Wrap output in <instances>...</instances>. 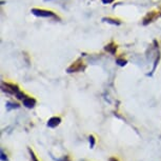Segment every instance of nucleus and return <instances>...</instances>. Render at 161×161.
Returning a JSON list of instances; mask_svg holds the SVG:
<instances>
[{
  "label": "nucleus",
  "mask_w": 161,
  "mask_h": 161,
  "mask_svg": "<svg viewBox=\"0 0 161 161\" xmlns=\"http://www.w3.org/2000/svg\"><path fill=\"white\" fill-rule=\"evenodd\" d=\"M23 104L25 105L26 107H28V109H32V107H35V104H36V100L33 98H24L23 99Z\"/></svg>",
  "instance_id": "4"
},
{
  "label": "nucleus",
  "mask_w": 161,
  "mask_h": 161,
  "mask_svg": "<svg viewBox=\"0 0 161 161\" xmlns=\"http://www.w3.org/2000/svg\"><path fill=\"white\" fill-rule=\"evenodd\" d=\"M116 62H117V64L120 65V67H124V65L126 64V60H123V59H121V58L117 59Z\"/></svg>",
  "instance_id": "8"
},
{
  "label": "nucleus",
  "mask_w": 161,
  "mask_h": 161,
  "mask_svg": "<svg viewBox=\"0 0 161 161\" xmlns=\"http://www.w3.org/2000/svg\"><path fill=\"white\" fill-rule=\"evenodd\" d=\"M6 107H8V110L10 111V110H12V109H17V107H18V104H14V103L8 102V103H6Z\"/></svg>",
  "instance_id": "9"
},
{
  "label": "nucleus",
  "mask_w": 161,
  "mask_h": 161,
  "mask_svg": "<svg viewBox=\"0 0 161 161\" xmlns=\"http://www.w3.org/2000/svg\"><path fill=\"white\" fill-rule=\"evenodd\" d=\"M90 145H91V147H94L95 145V139L93 136H90Z\"/></svg>",
  "instance_id": "12"
},
{
  "label": "nucleus",
  "mask_w": 161,
  "mask_h": 161,
  "mask_svg": "<svg viewBox=\"0 0 161 161\" xmlns=\"http://www.w3.org/2000/svg\"><path fill=\"white\" fill-rule=\"evenodd\" d=\"M114 0H102L103 3H111V2H113Z\"/></svg>",
  "instance_id": "15"
},
{
  "label": "nucleus",
  "mask_w": 161,
  "mask_h": 161,
  "mask_svg": "<svg viewBox=\"0 0 161 161\" xmlns=\"http://www.w3.org/2000/svg\"><path fill=\"white\" fill-rule=\"evenodd\" d=\"M61 122V119L59 117H53L48 121V127H56L59 123Z\"/></svg>",
  "instance_id": "3"
},
{
  "label": "nucleus",
  "mask_w": 161,
  "mask_h": 161,
  "mask_svg": "<svg viewBox=\"0 0 161 161\" xmlns=\"http://www.w3.org/2000/svg\"><path fill=\"white\" fill-rule=\"evenodd\" d=\"M155 18H156V14H155V12L150 13V14H147V15H146V17H145V18L143 19V24H144V25H146L147 23L152 22V21H153Z\"/></svg>",
  "instance_id": "6"
},
{
  "label": "nucleus",
  "mask_w": 161,
  "mask_h": 161,
  "mask_svg": "<svg viewBox=\"0 0 161 161\" xmlns=\"http://www.w3.org/2000/svg\"><path fill=\"white\" fill-rule=\"evenodd\" d=\"M102 20L104 21V22L114 24V25H119V24H120V21H119V20H116V19H112V18H103Z\"/></svg>",
  "instance_id": "7"
},
{
  "label": "nucleus",
  "mask_w": 161,
  "mask_h": 161,
  "mask_svg": "<svg viewBox=\"0 0 161 161\" xmlns=\"http://www.w3.org/2000/svg\"><path fill=\"white\" fill-rule=\"evenodd\" d=\"M110 161H118V160H117V159H115V158H112V159L110 160Z\"/></svg>",
  "instance_id": "16"
},
{
  "label": "nucleus",
  "mask_w": 161,
  "mask_h": 161,
  "mask_svg": "<svg viewBox=\"0 0 161 161\" xmlns=\"http://www.w3.org/2000/svg\"><path fill=\"white\" fill-rule=\"evenodd\" d=\"M104 50L107 51V53H111L112 55H115L116 51H117V45L115 44V43L111 42V43H109L107 45L104 46Z\"/></svg>",
  "instance_id": "5"
},
{
  "label": "nucleus",
  "mask_w": 161,
  "mask_h": 161,
  "mask_svg": "<svg viewBox=\"0 0 161 161\" xmlns=\"http://www.w3.org/2000/svg\"><path fill=\"white\" fill-rule=\"evenodd\" d=\"M82 61H81V59H78V60L76 61L75 63H73L72 65H71L70 67H67V73H74V72H79V71L83 70L84 67H82Z\"/></svg>",
  "instance_id": "2"
},
{
  "label": "nucleus",
  "mask_w": 161,
  "mask_h": 161,
  "mask_svg": "<svg viewBox=\"0 0 161 161\" xmlns=\"http://www.w3.org/2000/svg\"><path fill=\"white\" fill-rule=\"evenodd\" d=\"M16 96H17V98H18V99H22V100H23L24 98H25V96H24V94H23V93H21L20 91H19L18 93H17V94H16Z\"/></svg>",
  "instance_id": "11"
},
{
  "label": "nucleus",
  "mask_w": 161,
  "mask_h": 161,
  "mask_svg": "<svg viewBox=\"0 0 161 161\" xmlns=\"http://www.w3.org/2000/svg\"><path fill=\"white\" fill-rule=\"evenodd\" d=\"M1 160L2 161H8V158L5 157V155H4V153L1 151Z\"/></svg>",
  "instance_id": "13"
},
{
  "label": "nucleus",
  "mask_w": 161,
  "mask_h": 161,
  "mask_svg": "<svg viewBox=\"0 0 161 161\" xmlns=\"http://www.w3.org/2000/svg\"><path fill=\"white\" fill-rule=\"evenodd\" d=\"M159 59H160V56H158V58L155 60V63H154V67H153V70H152V73H151V75L153 74L154 72H155V70H156V67H157V63L159 62Z\"/></svg>",
  "instance_id": "10"
},
{
  "label": "nucleus",
  "mask_w": 161,
  "mask_h": 161,
  "mask_svg": "<svg viewBox=\"0 0 161 161\" xmlns=\"http://www.w3.org/2000/svg\"><path fill=\"white\" fill-rule=\"evenodd\" d=\"M30 153H31V156H32L33 160H34V161H38V160H37V159H36V158H35V155H34V153H33V152H32V151H31V150H30Z\"/></svg>",
  "instance_id": "14"
},
{
  "label": "nucleus",
  "mask_w": 161,
  "mask_h": 161,
  "mask_svg": "<svg viewBox=\"0 0 161 161\" xmlns=\"http://www.w3.org/2000/svg\"><path fill=\"white\" fill-rule=\"evenodd\" d=\"M32 14L38 17H56L55 14L51 11H45V10H39V8H32Z\"/></svg>",
  "instance_id": "1"
}]
</instances>
